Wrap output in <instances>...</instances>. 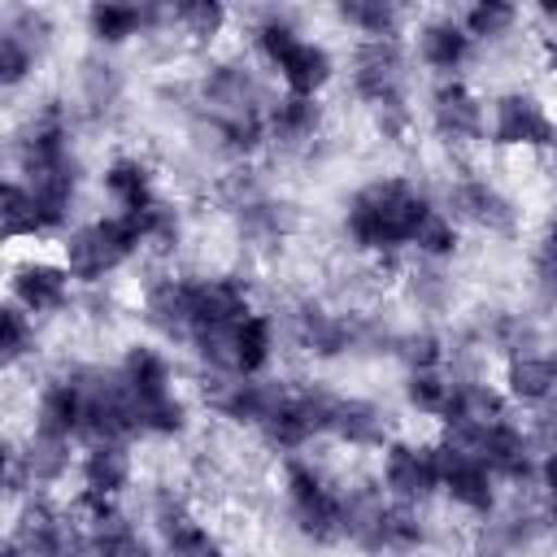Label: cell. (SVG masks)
Returning a JSON list of instances; mask_svg holds the SVG:
<instances>
[{
    "instance_id": "obj_1",
    "label": "cell",
    "mask_w": 557,
    "mask_h": 557,
    "mask_svg": "<svg viewBox=\"0 0 557 557\" xmlns=\"http://www.w3.org/2000/svg\"><path fill=\"white\" fill-rule=\"evenodd\" d=\"M435 205L426 191H418L409 178H374L357 187L344 205V235L361 252L392 257L400 248H413L422 226L431 222Z\"/></svg>"
},
{
    "instance_id": "obj_2",
    "label": "cell",
    "mask_w": 557,
    "mask_h": 557,
    "mask_svg": "<svg viewBox=\"0 0 557 557\" xmlns=\"http://www.w3.org/2000/svg\"><path fill=\"white\" fill-rule=\"evenodd\" d=\"M117 374L135 400L139 413V435H157V440H174L187 431V405L174 392V370L165 361V352H157L152 344H131L117 361Z\"/></svg>"
},
{
    "instance_id": "obj_3",
    "label": "cell",
    "mask_w": 557,
    "mask_h": 557,
    "mask_svg": "<svg viewBox=\"0 0 557 557\" xmlns=\"http://www.w3.org/2000/svg\"><path fill=\"white\" fill-rule=\"evenodd\" d=\"M405 48L400 39H357L348 57V78L361 104L379 113V126L387 135H405L409 109H405Z\"/></svg>"
},
{
    "instance_id": "obj_4",
    "label": "cell",
    "mask_w": 557,
    "mask_h": 557,
    "mask_svg": "<svg viewBox=\"0 0 557 557\" xmlns=\"http://www.w3.org/2000/svg\"><path fill=\"white\" fill-rule=\"evenodd\" d=\"M144 244V231H139V218L131 213H104V218H91L83 226H74L61 244V265L70 270L74 283H100L109 278L113 270H122Z\"/></svg>"
},
{
    "instance_id": "obj_5",
    "label": "cell",
    "mask_w": 557,
    "mask_h": 557,
    "mask_svg": "<svg viewBox=\"0 0 557 557\" xmlns=\"http://www.w3.org/2000/svg\"><path fill=\"white\" fill-rule=\"evenodd\" d=\"M283 496H287V513L305 540H313V544L344 540V492L331 487L313 461L292 457L283 466Z\"/></svg>"
},
{
    "instance_id": "obj_6",
    "label": "cell",
    "mask_w": 557,
    "mask_h": 557,
    "mask_svg": "<svg viewBox=\"0 0 557 557\" xmlns=\"http://www.w3.org/2000/svg\"><path fill=\"white\" fill-rule=\"evenodd\" d=\"M435 457H440V492L457 509L492 518V509H496V474L487 470V461L479 453H470L466 444H457V440H440Z\"/></svg>"
},
{
    "instance_id": "obj_7",
    "label": "cell",
    "mask_w": 557,
    "mask_h": 557,
    "mask_svg": "<svg viewBox=\"0 0 557 557\" xmlns=\"http://www.w3.org/2000/svg\"><path fill=\"white\" fill-rule=\"evenodd\" d=\"M448 440H457V444H466L470 453H479L496 479L522 483V479L540 474L535 453H531V440H527V431H522L518 422H509V413H505V418H496V422L470 426V431H453Z\"/></svg>"
},
{
    "instance_id": "obj_8",
    "label": "cell",
    "mask_w": 557,
    "mask_h": 557,
    "mask_svg": "<svg viewBox=\"0 0 557 557\" xmlns=\"http://www.w3.org/2000/svg\"><path fill=\"white\" fill-rule=\"evenodd\" d=\"M487 139L496 148H553L557 122L531 91H505L487 109Z\"/></svg>"
},
{
    "instance_id": "obj_9",
    "label": "cell",
    "mask_w": 557,
    "mask_h": 557,
    "mask_svg": "<svg viewBox=\"0 0 557 557\" xmlns=\"http://www.w3.org/2000/svg\"><path fill=\"white\" fill-rule=\"evenodd\" d=\"M453 222H466V226H474V231H487V235H518V226H522V209L496 187V183H487V178H474V174H466V178H457V183H448V209H444Z\"/></svg>"
},
{
    "instance_id": "obj_10",
    "label": "cell",
    "mask_w": 557,
    "mask_h": 557,
    "mask_svg": "<svg viewBox=\"0 0 557 557\" xmlns=\"http://www.w3.org/2000/svg\"><path fill=\"white\" fill-rule=\"evenodd\" d=\"M383 492L400 505H426L440 492V457L435 444L392 440L383 448Z\"/></svg>"
},
{
    "instance_id": "obj_11",
    "label": "cell",
    "mask_w": 557,
    "mask_h": 557,
    "mask_svg": "<svg viewBox=\"0 0 557 557\" xmlns=\"http://www.w3.org/2000/svg\"><path fill=\"white\" fill-rule=\"evenodd\" d=\"M200 109L209 117H265V91L239 61H218L200 78Z\"/></svg>"
},
{
    "instance_id": "obj_12",
    "label": "cell",
    "mask_w": 557,
    "mask_h": 557,
    "mask_svg": "<svg viewBox=\"0 0 557 557\" xmlns=\"http://www.w3.org/2000/svg\"><path fill=\"white\" fill-rule=\"evenodd\" d=\"M431 131L453 144V148H466V144H479L487 135V109L479 100L474 87H466L461 78H444L435 91H431Z\"/></svg>"
},
{
    "instance_id": "obj_13",
    "label": "cell",
    "mask_w": 557,
    "mask_h": 557,
    "mask_svg": "<svg viewBox=\"0 0 557 557\" xmlns=\"http://www.w3.org/2000/svg\"><path fill=\"white\" fill-rule=\"evenodd\" d=\"M70 270L52 265V261H22L9 278V300L17 309H26L30 318H48L61 313L70 305Z\"/></svg>"
},
{
    "instance_id": "obj_14",
    "label": "cell",
    "mask_w": 557,
    "mask_h": 557,
    "mask_svg": "<svg viewBox=\"0 0 557 557\" xmlns=\"http://www.w3.org/2000/svg\"><path fill=\"white\" fill-rule=\"evenodd\" d=\"M131 474H135V461H131V444H122V440L87 444V453L78 457V483H83L87 500L113 505L126 492Z\"/></svg>"
},
{
    "instance_id": "obj_15",
    "label": "cell",
    "mask_w": 557,
    "mask_h": 557,
    "mask_svg": "<svg viewBox=\"0 0 557 557\" xmlns=\"http://www.w3.org/2000/svg\"><path fill=\"white\" fill-rule=\"evenodd\" d=\"M35 435H48V440H83V392H78V379L74 370L48 379L39 387V400H35Z\"/></svg>"
},
{
    "instance_id": "obj_16",
    "label": "cell",
    "mask_w": 557,
    "mask_h": 557,
    "mask_svg": "<svg viewBox=\"0 0 557 557\" xmlns=\"http://www.w3.org/2000/svg\"><path fill=\"white\" fill-rule=\"evenodd\" d=\"M87 518L83 527V557H148V544L139 540L135 522L117 509V505H100L87 500Z\"/></svg>"
},
{
    "instance_id": "obj_17",
    "label": "cell",
    "mask_w": 557,
    "mask_h": 557,
    "mask_svg": "<svg viewBox=\"0 0 557 557\" xmlns=\"http://www.w3.org/2000/svg\"><path fill=\"white\" fill-rule=\"evenodd\" d=\"M326 435H335L348 448H387V413L374 400L361 396H335L326 405Z\"/></svg>"
},
{
    "instance_id": "obj_18",
    "label": "cell",
    "mask_w": 557,
    "mask_h": 557,
    "mask_svg": "<svg viewBox=\"0 0 557 557\" xmlns=\"http://www.w3.org/2000/svg\"><path fill=\"white\" fill-rule=\"evenodd\" d=\"M144 322L174 344H187L191 335V278L187 274H170L148 283L144 292Z\"/></svg>"
},
{
    "instance_id": "obj_19",
    "label": "cell",
    "mask_w": 557,
    "mask_h": 557,
    "mask_svg": "<svg viewBox=\"0 0 557 557\" xmlns=\"http://www.w3.org/2000/svg\"><path fill=\"white\" fill-rule=\"evenodd\" d=\"M283 383L278 379H218V387L209 392V405L239 426H261L270 418V409L278 405Z\"/></svg>"
},
{
    "instance_id": "obj_20",
    "label": "cell",
    "mask_w": 557,
    "mask_h": 557,
    "mask_svg": "<svg viewBox=\"0 0 557 557\" xmlns=\"http://www.w3.org/2000/svg\"><path fill=\"white\" fill-rule=\"evenodd\" d=\"M292 326H296L300 348L313 352V357H339V352H348L357 344V322L335 313V309H326V305H313V300H305L296 309Z\"/></svg>"
},
{
    "instance_id": "obj_21",
    "label": "cell",
    "mask_w": 557,
    "mask_h": 557,
    "mask_svg": "<svg viewBox=\"0 0 557 557\" xmlns=\"http://www.w3.org/2000/svg\"><path fill=\"white\" fill-rule=\"evenodd\" d=\"M474 52V39L466 35L461 17H426L418 26V61L435 74H457Z\"/></svg>"
},
{
    "instance_id": "obj_22",
    "label": "cell",
    "mask_w": 557,
    "mask_h": 557,
    "mask_svg": "<svg viewBox=\"0 0 557 557\" xmlns=\"http://www.w3.org/2000/svg\"><path fill=\"white\" fill-rule=\"evenodd\" d=\"M100 187L113 200V213H148L161 200L157 178H152L148 161H139V157H113L100 174Z\"/></svg>"
},
{
    "instance_id": "obj_23",
    "label": "cell",
    "mask_w": 557,
    "mask_h": 557,
    "mask_svg": "<svg viewBox=\"0 0 557 557\" xmlns=\"http://www.w3.org/2000/svg\"><path fill=\"white\" fill-rule=\"evenodd\" d=\"M157 540H161L165 557H226L222 544L213 540V531L200 518H191L178 500L157 505Z\"/></svg>"
},
{
    "instance_id": "obj_24",
    "label": "cell",
    "mask_w": 557,
    "mask_h": 557,
    "mask_svg": "<svg viewBox=\"0 0 557 557\" xmlns=\"http://www.w3.org/2000/svg\"><path fill=\"white\" fill-rule=\"evenodd\" d=\"M553 396H557V366H553V357L527 348V352H513L505 361V400L540 409Z\"/></svg>"
},
{
    "instance_id": "obj_25",
    "label": "cell",
    "mask_w": 557,
    "mask_h": 557,
    "mask_svg": "<svg viewBox=\"0 0 557 557\" xmlns=\"http://www.w3.org/2000/svg\"><path fill=\"white\" fill-rule=\"evenodd\" d=\"M278 83L287 87V96H305V100H318L322 87L335 78V61L331 52L318 44V39H300L278 65H274Z\"/></svg>"
},
{
    "instance_id": "obj_26",
    "label": "cell",
    "mask_w": 557,
    "mask_h": 557,
    "mask_svg": "<svg viewBox=\"0 0 557 557\" xmlns=\"http://www.w3.org/2000/svg\"><path fill=\"white\" fill-rule=\"evenodd\" d=\"M505 418V392L487 387V383H474V379H453V392H448V405L440 413V422L453 431H470V426H483V422H496Z\"/></svg>"
},
{
    "instance_id": "obj_27",
    "label": "cell",
    "mask_w": 557,
    "mask_h": 557,
    "mask_svg": "<svg viewBox=\"0 0 557 557\" xmlns=\"http://www.w3.org/2000/svg\"><path fill=\"white\" fill-rule=\"evenodd\" d=\"M322 131V104L305 96H283L265 109V139L278 148H305Z\"/></svg>"
},
{
    "instance_id": "obj_28",
    "label": "cell",
    "mask_w": 557,
    "mask_h": 557,
    "mask_svg": "<svg viewBox=\"0 0 557 557\" xmlns=\"http://www.w3.org/2000/svg\"><path fill=\"white\" fill-rule=\"evenodd\" d=\"M274 357V322L270 313H248L239 326H235V339H231V374L235 379H261V370L270 366Z\"/></svg>"
},
{
    "instance_id": "obj_29",
    "label": "cell",
    "mask_w": 557,
    "mask_h": 557,
    "mask_svg": "<svg viewBox=\"0 0 557 557\" xmlns=\"http://www.w3.org/2000/svg\"><path fill=\"white\" fill-rule=\"evenodd\" d=\"M157 22H161V9H148V4H91L87 9V30L100 44H126Z\"/></svg>"
},
{
    "instance_id": "obj_30",
    "label": "cell",
    "mask_w": 557,
    "mask_h": 557,
    "mask_svg": "<svg viewBox=\"0 0 557 557\" xmlns=\"http://www.w3.org/2000/svg\"><path fill=\"white\" fill-rule=\"evenodd\" d=\"M235 218H239V231H244L248 239H261V244L283 239L287 226H292L287 205H283V200H270V196H261V191H244V196L235 200Z\"/></svg>"
},
{
    "instance_id": "obj_31",
    "label": "cell",
    "mask_w": 557,
    "mask_h": 557,
    "mask_svg": "<svg viewBox=\"0 0 557 557\" xmlns=\"http://www.w3.org/2000/svg\"><path fill=\"white\" fill-rule=\"evenodd\" d=\"M335 17L344 26H352L361 39H400L405 9L387 4V0H348V4L335 9Z\"/></svg>"
},
{
    "instance_id": "obj_32",
    "label": "cell",
    "mask_w": 557,
    "mask_h": 557,
    "mask_svg": "<svg viewBox=\"0 0 557 557\" xmlns=\"http://www.w3.org/2000/svg\"><path fill=\"white\" fill-rule=\"evenodd\" d=\"M305 35H300V26L287 17V13H278V9H270V13H261L257 17V26H252V48H257V57L274 70L296 44H300Z\"/></svg>"
},
{
    "instance_id": "obj_33",
    "label": "cell",
    "mask_w": 557,
    "mask_h": 557,
    "mask_svg": "<svg viewBox=\"0 0 557 557\" xmlns=\"http://www.w3.org/2000/svg\"><path fill=\"white\" fill-rule=\"evenodd\" d=\"M161 22L165 26H178L187 39H213L226 26V9L213 4V0H183V4L161 9Z\"/></svg>"
},
{
    "instance_id": "obj_34",
    "label": "cell",
    "mask_w": 557,
    "mask_h": 557,
    "mask_svg": "<svg viewBox=\"0 0 557 557\" xmlns=\"http://www.w3.org/2000/svg\"><path fill=\"white\" fill-rule=\"evenodd\" d=\"M461 26H466V35L474 44H492V39H505L518 26V9L505 4V0H474L461 13Z\"/></svg>"
},
{
    "instance_id": "obj_35",
    "label": "cell",
    "mask_w": 557,
    "mask_h": 557,
    "mask_svg": "<svg viewBox=\"0 0 557 557\" xmlns=\"http://www.w3.org/2000/svg\"><path fill=\"white\" fill-rule=\"evenodd\" d=\"M0 218H4V235L9 239H39L44 235L39 209H35V200H30V191H26V183L17 174L4 183V209H0Z\"/></svg>"
},
{
    "instance_id": "obj_36",
    "label": "cell",
    "mask_w": 557,
    "mask_h": 557,
    "mask_svg": "<svg viewBox=\"0 0 557 557\" xmlns=\"http://www.w3.org/2000/svg\"><path fill=\"white\" fill-rule=\"evenodd\" d=\"M35 61H39V44L17 35L13 26H0V87L4 91L22 87L30 78V70H35Z\"/></svg>"
},
{
    "instance_id": "obj_37",
    "label": "cell",
    "mask_w": 557,
    "mask_h": 557,
    "mask_svg": "<svg viewBox=\"0 0 557 557\" xmlns=\"http://www.w3.org/2000/svg\"><path fill=\"white\" fill-rule=\"evenodd\" d=\"M35 352V318L13 300L0 309V361L13 370Z\"/></svg>"
},
{
    "instance_id": "obj_38",
    "label": "cell",
    "mask_w": 557,
    "mask_h": 557,
    "mask_svg": "<svg viewBox=\"0 0 557 557\" xmlns=\"http://www.w3.org/2000/svg\"><path fill=\"white\" fill-rule=\"evenodd\" d=\"M448 392H453V379H444V370H409V379H405V400L431 418L444 413Z\"/></svg>"
},
{
    "instance_id": "obj_39",
    "label": "cell",
    "mask_w": 557,
    "mask_h": 557,
    "mask_svg": "<svg viewBox=\"0 0 557 557\" xmlns=\"http://www.w3.org/2000/svg\"><path fill=\"white\" fill-rule=\"evenodd\" d=\"M531 274H535V287L557 300V218L544 226L540 244H535V257H531Z\"/></svg>"
},
{
    "instance_id": "obj_40",
    "label": "cell",
    "mask_w": 557,
    "mask_h": 557,
    "mask_svg": "<svg viewBox=\"0 0 557 557\" xmlns=\"http://www.w3.org/2000/svg\"><path fill=\"white\" fill-rule=\"evenodd\" d=\"M400 348V361L409 366V370H440L444 366V344H440V335H431V331H413V335H405V339H396Z\"/></svg>"
},
{
    "instance_id": "obj_41",
    "label": "cell",
    "mask_w": 557,
    "mask_h": 557,
    "mask_svg": "<svg viewBox=\"0 0 557 557\" xmlns=\"http://www.w3.org/2000/svg\"><path fill=\"white\" fill-rule=\"evenodd\" d=\"M409 296L422 305V309H440L448 300V278L435 270V261H426L422 270L409 274Z\"/></svg>"
},
{
    "instance_id": "obj_42",
    "label": "cell",
    "mask_w": 557,
    "mask_h": 557,
    "mask_svg": "<svg viewBox=\"0 0 557 557\" xmlns=\"http://www.w3.org/2000/svg\"><path fill=\"white\" fill-rule=\"evenodd\" d=\"M540 487H544V513L557 527V448H548L540 461Z\"/></svg>"
},
{
    "instance_id": "obj_43",
    "label": "cell",
    "mask_w": 557,
    "mask_h": 557,
    "mask_svg": "<svg viewBox=\"0 0 557 557\" xmlns=\"http://www.w3.org/2000/svg\"><path fill=\"white\" fill-rule=\"evenodd\" d=\"M553 366H557V352H553Z\"/></svg>"
},
{
    "instance_id": "obj_44",
    "label": "cell",
    "mask_w": 557,
    "mask_h": 557,
    "mask_svg": "<svg viewBox=\"0 0 557 557\" xmlns=\"http://www.w3.org/2000/svg\"><path fill=\"white\" fill-rule=\"evenodd\" d=\"M78 557H83V548H78Z\"/></svg>"
}]
</instances>
